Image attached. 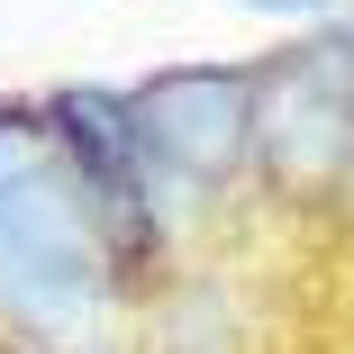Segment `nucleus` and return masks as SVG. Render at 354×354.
Returning <instances> with one entry per match:
<instances>
[{
  "label": "nucleus",
  "instance_id": "f257e3e1",
  "mask_svg": "<svg viewBox=\"0 0 354 354\" xmlns=\"http://www.w3.org/2000/svg\"><path fill=\"white\" fill-rule=\"evenodd\" d=\"M118 327L127 272L82 173L46 136L37 100H0V336L19 354H109Z\"/></svg>",
  "mask_w": 354,
  "mask_h": 354
},
{
  "label": "nucleus",
  "instance_id": "f03ea898",
  "mask_svg": "<svg viewBox=\"0 0 354 354\" xmlns=\"http://www.w3.org/2000/svg\"><path fill=\"white\" fill-rule=\"evenodd\" d=\"M118 100H127V136L164 218L218 200L254 164V64H164V73L127 82Z\"/></svg>",
  "mask_w": 354,
  "mask_h": 354
},
{
  "label": "nucleus",
  "instance_id": "7ed1b4c3",
  "mask_svg": "<svg viewBox=\"0 0 354 354\" xmlns=\"http://www.w3.org/2000/svg\"><path fill=\"white\" fill-rule=\"evenodd\" d=\"M345 73H354L345 19L281 46L272 64H254V164L281 200H336L345 191V155H354Z\"/></svg>",
  "mask_w": 354,
  "mask_h": 354
},
{
  "label": "nucleus",
  "instance_id": "20e7f679",
  "mask_svg": "<svg viewBox=\"0 0 354 354\" xmlns=\"http://www.w3.org/2000/svg\"><path fill=\"white\" fill-rule=\"evenodd\" d=\"M236 10H254V19H281V28H300V19H336L345 0H236Z\"/></svg>",
  "mask_w": 354,
  "mask_h": 354
}]
</instances>
